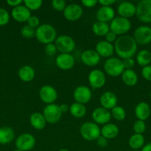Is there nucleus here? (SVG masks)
Wrapping results in <instances>:
<instances>
[{"label": "nucleus", "instance_id": "1", "mask_svg": "<svg viewBox=\"0 0 151 151\" xmlns=\"http://www.w3.org/2000/svg\"><path fill=\"white\" fill-rule=\"evenodd\" d=\"M137 44L133 37L128 35H121L114 43V51L120 58H130L137 52Z\"/></svg>", "mask_w": 151, "mask_h": 151}, {"label": "nucleus", "instance_id": "2", "mask_svg": "<svg viewBox=\"0 0 151 151\" xmlns=\"http://www.w3.org/2000/svg\"><path fill=\"white\" fill-rule=\"evenodd\" d=\"M35 36L38 42L46 45L56 41L57 32L54 27L52 25L49 24H42L36 29Z\"/></svg>", "mask_w": 151, "mask_h": 151}, {"label": "nucleus", "instance_id": "3", "mask_svg": "<svg viewBox=\"0 0 151 151\" xmlns=\"http://www.w3.org/2000/svg\"><path fill=\"white\" fill-rule=\"evenodd\" d=\"M104 71L109 76L113 78L121 76L124 71L122 60L118 58H109L104 63Z\"/></svg>", "mask_w": 151, "mask_h": 151}, {"label": "nucleus", "instance_id": "4", "mask_svg": "<svg viewBox=\"0 0 151 151\" xmlns=\"http://www.w3.org/2000/svg\"><path fill=\"white\" fill-rule=\"evenodd\" d=\"M80 134L84 139L92 142L96 140L101 136V128L93 122H86L80 128Z\"/></svg>", "mask_w": 151, "mask_h": 151}, {"label": "nucleus", "instance_id": "5", "mask_svg": "<svg viewBox=\"0 0 151 151\" xmlns=\"http://www.w3.org/2000/svg\"><path fill=\"white\" fill-rule=\"evenodd\" d=\"M131 28L130 20L121 16H116L111 21L110 29L117 35H124L129 32Z\"/></svg>", "mask_w": 151, "mask_h": 151}, {"label": "nucleus", "instance_id": "6", "mask_svg": "<svg viewBox=\"0 0 151 151\" xmlns=\"http://www.w3.org/2000/svg\"><path fill=\"white\" fill-rule=\"evenodd\" d=\"M57 50L61 53L72 52L76 47V42L73 38L68 35H61L56 38L55 41Z\"/></svg>", "mask_w": 151, "mask_h": 151}, {"label": "nucleus", "instance_id": "7", "mask_svg": "<svg viewBox=\"0 0 151 151\" xmlns=\"http://www.w3.org/2000/svg\"><path fill=\"white\" fill-rule=\"evenodd\" d=\"M136 16L144 23L151 22V0H142L136 5Z\"/></svg>", "mask_w": 151, "mask_h": 151}, {"label": "nucleus", "instance_id": "8", "mask_svg": "<svg viewBox=\"0 0 151 151\" xmlns=\"http://www.w3.org/2000/svg\"><path fill=\"white\" fill-rule=\"evenodd\" d=\"M43 116L46 122L50 124H55L60 120L62 117V112L59 105L56 103L47 105L43 109Z\"/></svg>", "mask_w": 151, "mask_h": 151}, {"label": "nucleus", "instance_id": "9", "mask_svg": "<svg viewBox=\"0 0 151 151\" xmlns=\"http://www.w3.org/2000/svg\"><path fill=\"white\" fill-rule=\"evenodd\" d=\"M15 145L16 148L22 151H29L35 147L36 138L33 134L24 133L17 137Z\"/></svg>", "mask_w": 151, "mask_h": 151}, {"label": "nucleus", "instance_id": "10", "mask_svg": "<svg viewBox=\"0 0 151 151\" xmlns=\"http://www.w3.org/2000/svg\"><path fill=\"white\" fill-rule=\"evenodd\" d=\"M133 38L137 44L145 45L151 42V27L142 25L136 28L133 32Z\"/></svg>", "mask_w": 151, "mask_h": 151}, {"label": "nucleus", "instance_id": "11", "mask_svg": "<svg viewBox=\"0 0 151 151\" xmlns=\"http://www.w3.org/2000/svg\"><path fill=\"white\" fill-rule=\"evenodd\" d=\"M88 82L93 89L101 88L106 83V75L100 69H93L88 75Z\"/></svg>", "mask_w": 151, "mask_h": 151}, {"label": "nucleus", "instance_id": "12", "mask_svg": "<svg viewBox=\"0 0 151 151\" xmlns=\"http://www.w3.org/2000/svg\"><path fill=\"white\" fill-rule=\"evenodd\" d=\"M39 97L47 105L53 104L58 99V92L56 88L50 85H44L39 89Z\"/></svg>", "mask_w": 151, "mask_h": 151}, {"label": "nucleus", "instance_id": "13", "mask_svg": "<svg viewBox=\"0 0 151 151\" xmlns=\"http://www.w3.org/2000/svg\"><path fill=\"white\" fill-rule=\"evenodd\" d=\"M83 15V8L80 4L71 3L68 4L63 11L65 19L70 22H75L81 18Z\"/></svg>", "mask_w": 151, "mask_h": 151}, {"label": "nucleus", "instance_id": "14", "mask_svg": "<svg viewBox=\"0 0 151 151\" xmlns=\"http://www.w3.org/2000/svg\"><path fill=\"white\" fill-rule=\"evenodd\" d=\"M73 98L76 103L85 105L92 98V91L87 86H78L73 91Z\"/></svg>", "mask_w": 151, "mask_h": 151}, {"label": "nucleus", "instance_id": "15", "mask_svg": "<svg viewBox=\"0 0 151 151\" xmlns=\"http://www.w3.org/2000/svg\"><path fill=\"white\" fill-rule=\"evenodd\" d=\"M56 66L62 70H70L74 66L76 63L73 56L69 53H60L55 60Z\"/></svg>", "mask_w": 151, "mask_h": 151}, {"label": "nucleus", "instance_id": "16", "mask_svg": "<svg viewBox=\"0 0 151 151\" xmlns=\"http://www.w3.org/2000/svg\"><path fill=\"white\" fill-rule=\"evenodd\" d=\"M111 117L112 116H111L110 111L102 107L96 108L92 112V119H93V122L99 125H104L105 124L109 123Z\"/></svg>", "mask_w": 151, "mask_h": 151}, {"label": "nucleus", "instance_id": "17", "mask_svg": "<svg viewBox=\"0 0 151 151\" xmlns=\"http://www.w3.org/2000/svg\"><path fill=\"white\" fill-rule=\"evenodd\" d=\"M101 107L107 109V110H112L114 107L117 106L118 103V97L115 93L112 91H105L102 94L99 98Z\"/></svg>", "mask_w": 151, "mask_h": 151}, {"label": "nucleus", "instance_id": "18", "mask_svg": "<svg viewBox=\"0 0 151 151\" xmlns=\"http://www.w3.org/2000/svg\"><path fill=\"white\" fill-rule=\"evenodd\" d=\"M117 13L118 16L129 19L136 15V6L130 1H122L117 7Z\"/></svg>", "mask_w": 151, "mask_h": 151}, {"label": "nucleus", "instance_id": "19", "mask_svg": "<svg viewBox=\"0 0 151 151\" xmlns=\"http://www.w3.org/2000/svg\"><path fill=\"white\" fill-rule=\"evenodd\" d=\"M81 59L85 66L93 67L99 64L101 57L96 52V50H87L81 53Z\"/></svg>", "mask_w": 151, "mask_h": 151}, {"label": "nucleus", "instance_id": "20", "mask_svg": "<svg viewBox=\"0 0 151 151\" xmlns=\"http://www.w3.org/2000/svg\"><path fill=\"white\" fill-rule=\"evenodd\" d=\"M11 16L15 21L18 22H27L31 16V11L28 10L24 4L17 6L13 8Z\"/></svg>", "mask_w": 151, "mask_h": 151}, {"label": "nucleus", "instance_id": "21", "mask_svg": "<svg viewBox=\"0 0 151 151\" xmlns=\"http://www.w3.org/2000/svg\"><path fill=\"white\" fill-rule=\"evenodd\" d=\"M96 17L98 22H105V23L111 22V21L115 17V10L112 7L101 6L96 12Z\"/></svg>", "mask_w": 151, "mask_h": 151}, {"label": "nucleus", "instance_id": "22", "mask_svg": "<svg viewBox=\"0 0 151 151\" xmlns=\"http://www.w3.org/2000/svg\"><path fill=\"white\" fill-rule=\"evenodd\" d=\"M96 52L100 57L111 58L114 53V46L113 44L105 41H100L96 44Z\"/></svg>", "mask_w": 151, "mask_h": 151}, {"label": "nucleus", "instance_id": "23", "mask_svg": "<svg viewBox=\"0 0 151 151\" xmlns=\"http://www.w3.org/2000/svg\"><path fill=\"white\" fill-rule=\"evenodd\" d=\"M134 112L137 119L145 121L150 116V107L146 102H140L135 107Z\"/></svg>", "mask_w": 151, "mask_h": 151}, {"label": "nucleus", "instance_id": "24", "mask_svg": "<svg viewBox=\"0 0 151 151\" xmlns=\"http://www.w3.org/2000/svg\"><path fill=\"white\" fill-rule=\"evenodd\" d=\"M119 128L115 124L109 123L105 124L101 128V136L105 137L107 139H114L118 135Z\"/></svg>", "mask_w": 151, "mask_h": 151}, {"label": "nucleus", "instance_id": "25", "mask_svg": "<svg viewBox=\"0 0 151 151\" xmlns=\"http://www.w3.org/2000/svg\"><path fill=\"white\" fill-rule=\"evenodd\" d=\"M30 123L36 130L41 131L45 128L47 122L42 114L39 112H34L30 116Z\"/></svg>", "mask_w": 151, "mask_h": 151}, {"label": "nucleus", "instance_id": "26", "mask_svg": "<svg viewBox=\"0 0 151 151\" xmlns=\"http://www.w3.org/2000/svg\"><path fill=\"white\" fill-rule=\"evenodd\" d=\"M19 78L23 82H30L35 78L36 72L33 68L29 65H25L22 66L20 69H19Z\"/></svg>", "mask_w": 151, "mask_h": 151}, {"label": "nucleus", "instance_id": "27", "mask_svg": "<svg viewBox=\"0 0 151 151\" xmlns=\"http://www.w3.org/2000/svg\"><path fill=\"white\" fill-rule=\"evenodd\" d=\"M121 78L122 82L127 86H134L138 83V75L133 69H124L121 74Z\"/></svg>", "mask_w": 151, "mask_h": 151}, {"label": "nucleus", "instance_id": "28", "mask_svg": "<svg viewBox=\"0 0 151 151\" xmlns=\"http://www.w3.org/2000/svg\"><path fill=\"white\" fill-rule=\"evenodd\" d=\"M15 137V133L13 128L8 126L0 128V144L7 145L11 142Z\"/></svg>", "mask_w": 151, "mask_h": 151}, {"label": "nucleus", "instance_id": "29", "mask_svg": "<svg viewBox=\"0 0 151 151\" xmlns=\"http://www.w3.org/2000/svg\"><path fill=\"white\" fill-rule=\"evenodd\" d=\"M69 111L73 117L79 119L83 117L87 113V108L84 105L75 102L70 106Z\"/></svg>", "mask_w": 151, "mask_h": 151}, {"label": "nucleus", "instance_id": "30", "mask_svg": "<svg viewBox=\"0 0 151 151\" xmlns=\"http://www.w3.org/2000/svg\"><path fill=\"white\" fill-rule=\"evenodd\" d=\"M144 137L142 134H134L130 137L128 140V145L133 150H139L142 148L144 145Z\"/></svg>", "mask_w": 151, "mask_h": 151}, {"label": "nucleus", "instance_id": "31", "mask_svg": "<svg viewBox=\"0 0 151 151\" xmlns=\"http://www.w3.org/2000/svg\"><path fill=\"white\" fill-rule=\"evenodd\" d=\"M136 62L140 66L144 67L151 63V52L147 50H142L136 55Z\"/></svg>", "mask_w": 151, "mask_h": 151}, {"label": "nucleus", "instance_id": "32", "mask_svg": "<svg viewBox=\"0 0 151 151\" xmlns=\"http://www.w3.org/2000/svg\"><path fill=\"white\" fill-rule=\"evenodd\" d=\"M92 30L93 33L97 36H105L106 34L109 32L110 24L108 23H105L102 22H96L92 26Z\"/></svg>", "mask_w": 151, "mask_h": 151}, {"label": "nucleus", "instance_id": "33", "mask_svg": "<svg viewBox=\"0 0 151 151\" xmlns=\"http://www.w3.org/2000/svg\"><path fill=\"white\" fill-rule=\"evenodd\" d=\"M111 116L117 121H122L126 118V111L124 108L117 105L111 110Z\"/></svg>", "mask_w": 151, "mask_h": 151}, {"label": "nucleus", "instance_id": "34", "mask_svg": "<svg viewBox=\"0 0 151 151\" xmlns=\"http://www.w3.org/2000/svg\"><path fill=\"white\" fill-rule=\"evenodd\" d=\"M43 1L41 0H25L23 1V4L31 11V10H37L40 9L42 6Z\"/></svg>", "mask_w": 151, "mask_h": 151}, {"label": "nucleus", "instance_id": "35", "mask_svg": "<svg viewBox=\"0 0 151 151\" xmlns=\"http://www.w3.org/2000/svg\"><path fill=\"white\" fill-rule=\"evenodd\" d=\"M21 35L25 38H31L35 36L36 29L31 27L28 26V24L25 25L21 29Z\"/></svg>", "mask_w": 151, "mask_h": 151}, {"label": "nucleus", "instance_id": "36", "mask_svg": "<svg viewBox=\"0 0 151 151\" xmlns=\"http://www.w3.org/2000/svg\"><path fill=\"white\" fill-rule=\"evenodd\" d=\"M133 129L135 134H143L145 131V130H146V124H145L144 121L139 120V119H137L136 121H135L133 125Z\"/></svg>", "mask_w": 151, "mask_h": 151}, {"label": "nucleus", "instance_id": "37", "mask_svg": "<svg viewBox=\"0 0 151 151\" xmlns=\"http://www.w3.org/2000/svg\"><path fill=\"white\" fill-rule=\"evenodd\" d=\"M10 16L6 9L0 7V27L7 24L10 21Z\"/></svg>", "mask_w": 151, "mask_h": 151}, {"label": "nucleus", "instance_id": "38", "mask_svg": "<svg viewBox=\"0 0 151 151\" xmlns=\"http://www.w3.org/2000/svg\"><path fill=\"white\" fill-rule=\"evenodd\" d=\"M52 7L58 12H63L67 6L66 1L64 0H53L51 1Z\"/></svg>", "mask_w": 151, "mask_h": 151}, {"label": "nucleus", "instance_id": "39", "mask_svg": "<svg viewBox=\"0 0 151 151\" xmlns=\"http://www.w3.org/2000/svg\"><path fill=\"white\" fill-rule=\"evenodd\" d=\"M57 48H56V45L53 43H50V44H46L45 47H44V52H45L46 55L49 56H53L56 54L57 52Z\"/></svg>", "mask_w": 151, "mask_h": 151}, {"label": "nucleus", "instance_id": "40", "mask_svg": "<svg viewBox=\"0 0 151 151\" xmlns=\"http://www.w3.org/2000/svg\"><path fill=\"white\" fill-rule=\"evenodd\" d=\"M28 26L31 27L33 29H36L38 27L40 26V20L38 18V16H32L31 15L30 17L29 18V19L27 22Z\"/></svg>", "mask_w": 151, "mask_h": 151}, {"label": "nucleus", "instance_id": "41", "mask_svg": "<svg viewBox=\"0 0 151 151\" xmlns=\"http://www.w3.org/2000/svg\"><path fill=\"white\" fill-rule=\"evenodd\" d=\"M142 75L146 81H151V65L144 66L142 69Z\"/></svg>", "mask_w": 151, "mask_h": 151}, {"label": "nucleus", "instance_id": "42", "mask_svg": "<svg viewBox=\"0 0 151 151\" xmlns=\"http://www.w3.org/2000/svg\"><path fill=\"white\" fill-rule=\"evenodd\" d=\"M122 63L124 69H133V66H135V60H133V58L123 59Z\"/></svg>", "mask_w": 151, "mask_h": 151}, {"label": "nucleus", "instance_id": "43", "mask_svg": "<svg viewBox=\"0 0 151 151\" xmlns=\"http://www.w3.org/2000/svg\"><path fill=\"white\" fill-rule=\"evenodd\" d=\"M105 41L110 43V44H112V43L113 42L115 43V41H116L117 39V35H115L113 32H112V31L110 30L106 34V35H105Z\"/></svg>", "mask_w": 151, "mask_h": 151}, {"label": "nucleus", "instance_id": "44", "mask_svg": "<svg viewBox=\"0 0 151 151\" xmlns=\"http://www.w3.org/2000/svg\"><path fill=\"white\" fill-rule=\"evenodd\" d=\"M81 3L84 7H87V8H92L98 4V1L97 0H82Z\"/></svg>", "mask_w": 151, "mask_h": 151}, {"label": "nucleus", "instance_id": "45", "mask_svg": "<svg viewBox=\"0 0 151 151\" xmlns=\"http://www.w3.org/2000/svg\"><path fill=\"white\" fill-rule=\"evenodd\" d=\"M96 141V143H97V145L99 146L100 147H102V148L107 147V139L102 137V136H100Z\"/></svg>", "mask_w": 151, "mask_h": 151}, {"label": "nucleus", "instance_id": "46", "mask_svg": "<svg viewBox=\"0 0 151 151\" xmlns=\"http://www.w3.org/2000/svg\"><path fill=\"white\" fill-rule=\"evenodd\" d=\"M115 2H116L115 0H99L98 1V4H99L102 7H111Z\"/></svg>", "mask_w": 151, "mask_h": 151}, {"label": "nucleus", "instance_id": "47", "mask_svg": "<svg viewBox=\"0 0 151 151\" xmlns=\"http://www.w3.org/2000/svg\"><path fill=\"white\" fill-rule=\"evenodd\" d=\"M7 4L13 8H14V7L23 4V1H22V0H7Z\"/></svg>", "mask_w": 151, "mask_h": 151}, {"label": "nucleus", "instance_id": "48", "mask_svg": "<svg viewBox=\"0 0 151 151\" xmlns=\"http://www.w3.org/2000/svg\"><path fill=\"white\" fill-rule=\"evenodd\" d=\"M59 109H60L62 114H65L68 111H69L70 106L67 104H61L59 105Z\"/></svg>", "mask_w": 151, "mask_h": 151}, {"label": "nucleus", "instance_id": "49", "mask_svg": "<svg viewBox=\"0 0 151 151\" xmlns=\"http://www.w3.org/2000/svg\"><path fill=\"white\" fill-rule=\"evenodd\" d=\"M141 151H151V142L147 143V145H144Z\"/></svg>", "mask_w": 151, "mask_h": 151}, {"label": "nucleus", "instance_id": "50", "mask_svg": "<svg viewBox=\"0 0 151 151\" xmlns=\"http://www.w3.org/2000/svg\"><path fill=\"white\" fill-rule=\"evenodd\" d=\"M59 151H69V150L66 148H62V149H60Z\"/></svg>", "mask_w": 151, "mask_h": 151}, {"label": "nucleus", "instance_id": "51", "mask_svg": "<svg viewBox=\"0 0 151 151\" xmlns=\"http://www.w3.org/2000/svg\"><path fill=\"white\" fill-rule=\"evenodd\" d=\"M14 151H22V150H19V149H17V148H16V149H15V150H14Z\"/></svg>", "mask_w": 151, "mask_h": 151}, {"label": "nucleus", "instance_id": "52", "mask_svg": "<svg viewBox=\"0 0 151 151\" xmlns=\"http://www.w3.org/2000/svg\"><path fill=\"white\" fill-rule=\"evenodd\" d=\"M132 151H139V150H133Z\"/></svg>", "mask_w": 151, "mask_h": 151}, {"label": "nucleus", "instance_id": "53", "mask_svg": "<svg viewBox=\"0 0 151 151\" xmlns=\"http://www.w3.org/2000/svg\"><path fill=\"white\" fill-rule=\"evenodd\" d=\"M150 98H151V93H150Z\"/></svg>", "mask_w": 151, "mask_h": 151}]
</instances>
